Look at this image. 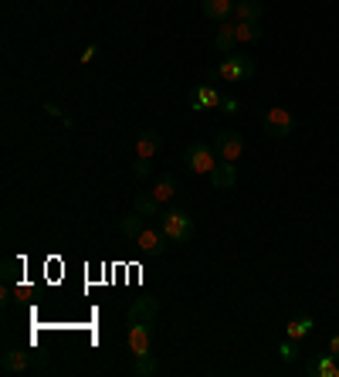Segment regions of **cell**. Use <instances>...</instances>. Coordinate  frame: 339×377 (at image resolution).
<instances>
[{
  "mask_svg": "<svg viewBox=\"0 0 339 377\" xmlns=\"http://www.w3.org/2000/svg\"><path fill=\"white\" fill-rule=\"evenodd\" d=\"M167 231L163 228H143L139 231V238H136V245H139V252L146 255V259H153V255H163L167 252Z\"/></svg>",
  "mask_w": 339,
  "mask_h": 377,
  "instance_id": "7",
  "label": "cell"
},
{
  "mask_svg": "<svg viewBox=\"0 0 339 377\" xmlns=\"http://www.w3.org/2000/svg\"><path fill=\"white\" fill-rule=\"evenodd\" d=\"M150 173H153L150 160H146V156H136V163H132V177H139V180H146Z\"/></svg>",
  "mask_w": 339,
  "mask_h": 377,
  "instance_id": "24",
  "label": "cell"
},
{
  "mask_svg": "<svg viewBox=\"0 0 339 377\" xmlns=\"http://www.w3.org/2000/svg\"><path fill=\"white\" fill-rule=\"evenodd\" d=\"M160 371V360L153 357V354H146V357H136V367H132V374L136 377H153Z\"/></svg>",
  "mask_w": 339,
  "mask_h": 377,
  "instance_id": "22",
  "label": "cell"
},
{
  "mask_svg": "<svg viewBox=\"0 0 339 377\" xmlns=\"http://www.w3.org/2000/svg\"><path fill=\"white\" fill-rule=\"evenodd\" d=\"M234 48H238L234 24H227L224 20V27H217V35H214V51H221V55H234Z\"/></svg>",
  "mask_w": 339,
  "mask_h": 377,
  "instance_id": "15",
  "label": "cell"
},
{
  "mask_svg": "<svg viewBox=\"0 0 339 377\" xmlns=\"http://www.w3.org/2000/svg\"><path fill=\"white\" fill-rule=\"evenodd\" d=\"M255 72H258V65L251 55H224V61L217 65L221 82H248Z\"/></svg>",
  "mask_w": 339,
  "mask_h": 377,
  "instance_id": "2",
  "label": "cell"
},
{
  "mask_svg": "<svg viewBox=\"0 0 339 377\" xmlns=\"http://www.w3.org/2000/svg\"><path fill=\"white\" fill-rule=\"evenodd\" d=\"M160 147H163V136H160L156 130H143L139 136H136V156L153 160V156L160 153Z\"/></svg>",
  "mask_w": 339,
  "mask_h": 377,
  "instance_id": "12",
  "label": "cell"
},
{
  "mask_svg": "<svg viewBox=\"0 0 339 377\" xmlns=\"http://www.w3.org/2000/svg\"><path fill=\"white\" fill-rule=\"evenodd\" d=\"M143 221H146V218H143V214H139V211L132 208L129 214H126V218H122V221H119V231H122V235H129V238H139V231H143Z\"/></svg>",
  "mask_w": 339,
  "mask_h": 377,
  "instance_id": "19",
  "label": "cell"
},
{
  "mask_svg": "<svg viewBox=\"0 0 339 377\" xmlns=\"http://www.w3.org/2000/svg\"><path fill=\"white\" fill-rule=\"evenodd\" d=\"M305 374L309 377H339V357L326 354V357H312L305 364Z\"/></svg>",
  "mask_w": 339,
  "mask_h": 377,
  "instance_id": "11",
  "label": "cell"
},
{
  "mask_svg": "<svg viewBox=\"0 0 339 377\" xmlns=\"http://www.w3.org/2000/svg\"><path fill=\"white\" fill-rule=\"evenodd\" d=\"M292 130H295V116L288 109H282V106L264 109V132L271 140H285V136H292Z\"/></svg>",
  "mask_w": 339,
  "mask_h": 377,
  "instance_id": "3",
  "label": "cell"
},
{
  "mask_svg": "<svg viewBox=\"0 0 339 377\" xmlns=\"http://www.w3.org/2000/svg\"><path fill=\"white\" fill-rule=\"evenodd\" d=\"M221 113H224V116H238V113H241V102H238V99H221Z\"/></svg>",
  "mask_w": 339,
  "mask_h": 377,
  "instance_id": "25",
  "label": "cell"
},
{
  "mask_svg": "<svg viewBox=\"0 0 339 377\" xmlns=\"http://www.w3.org/2000/svg\"><path fill=\"white\" fill-rule=\"evenodd\" d=\"M238 20H262L264 18V4L262 0H238Z\"/></svg>",
  "mask_w": 339,
  "mask_h": 377,
  "instance_id": "18",
  "label": "cell"
},
{
  "mask_svg": "<svg viewBox=\"0 0 339 377\" xmlns=\"http://www.w3.org/2000/svg\"><path fill=\"white\" fill-rule=\"evenodd\" d=\"M329 354L339 357V333H333V340H329Z\"/></svg>",
  "mask_w": 339,
  "mask_h": 377,
  "instance_id": "27",
  "label": "cell"
},
{
  "mask_svg": "<svg viewBox=\"0 0 339 377\" xmlns=\"http://www.w3.org/2000/svg\"><path fill=\"white\" fill-rule=\"evenodd\" d=\"M234 7H238V0H204V4H200L204 18H210V20H227L234 14Z\"/></svg>",
  "mask_w": 339,
  "mask_h": 377,
  "instance_id": "14",
  "label": "cell"
},
{
  "mask_svg": "<svg viewBox=\"0 0 339 377\" xmlns=\"http://www.w3.org/2000/svg\"><path fill=\"white\" fill-rule=\"evenodd\" d=\"M31 367V350H18V347H7L0 354V371L4 374H24Z\"/></svg>",
  "mask_w": 339,
  "mask_h": 377,
  "instance_id": "8",
  "label": "cell"
},
{
  "mask_svg": "<svg viewBox=\"0 0 339 377\" xmlns=\"http://www.w3.org/2000/svg\"><path fill=\"white\" fill-rule=\"evenodd\" d=\"M31 367H48V357L44 354H31Z\"/></svg>",
  "mask_w": 339,
  "mask_h": 377,
  "instance_id": "26",
  "label": "cell"
},
{
  "mask_svg": "<svg viewBox=\"0 0 339 377\" xmlns=\"http://www.w3.org/2000/svg\"><path fill=\"white\" fill-rule=\"evenodd\" d=\"M214 153L221 156V160H238L241 153H245V136L241 132H234V130H224V132H217V140H214Z\"/></svg>",
  "mask_w": 339,
  "mask_h": 377,
  "instance_id": "5",
  "label": "cell"
},
{
  "mask_svg": "<svg viewBox=\"0 0 339 377\" xmlns=\"http://www.w3.org/2000/svg\"><path fill=\"white\" fill-rule=\"evenodd\" d=\"M312 326H316L312 316H295V320H288L285 330H288V340H305L309 333H312Z\"/></svg>",
  "mask_w": 339,
  "mask_h": 377,
  "instance_id": "20",
  "label": "cell"
},
{
  "mask_svg": "<svg viewBox=\"0 0 339 377\" xmlns=\"http://www.w3.org/2000/svg\"><path fill=\"white\" fill-rule=\"evenodd\" d=\"M234 35H238V44H255L264 38V27L262 20H234Z\"/></svg>",
  "mask_w": 339,
  "mask_h": 377,
  "instance_id": "13",
  "label": "cell"
},
{
  "mask_svg": "<svg viewBox=\"0 0 339 377\" xmlns=\"http://www.w3.org/2000/svg\"><path fill=\"white\" fill-rule=\"evenodd\" d=\"M210 177V184L217 190H227V187H234L238 184V167L231 163V160H221V163H214V170L207 173Z\"/></svg>",
  "mask_w": 339,
  "mask_h": 377,
  "instance_id": "9",
  "label": "cell"
},
{
  "mask_svg": "<svg viewBox=\"0 0 339 377\" xmlns=\"http://www.w3.org/2000/svg\"><path fill=\"white\" fill-rule=\"evenodd\" d=\"M129 354L132 357H146V354H153L150 326H129Z\"/></svg>",
  "mask_w": 339,
  "mask_h": 377,
  "instance_id": "10",
  "label": "cell"
},
{
  "mask_svg": "<svg viewBox=\"0 0 339 377\" xmlns=\"http://www.w3.org/2000/svg\"><path fill=\"white\" fill-rule=\"evenodd\" d=\"M95 58V44H89V48H85V55H82V61H85V65H89V61H92Z\"/></svg>",
  "mask_w": 339,
  "mask_h": 377,
  "instance_id": "28",
  "label": "cell"
},
{
  "mask_svg": "<svg viewBox=\"0 0 339 377\" xmlns=\"http://www.w3.org/2000/svg\"><path fill=\"white\" fill-rule=\"evenodd\" d=\"M214 106H221V92L214 85H200L193 95V109H214Z\"/></svg>",
  "mask_w": 339,
  "mask_h": 377,
  "instance_id": "17",
  "label": "cell"
},
{
  "mask_svg": "<svg viewBox=\"0 0 339 377\" xmlns=\"http://www.w3.org/2000/svg\"><path fill=\"white\" fill-rule=\"evenodd\" d=\"M153 194L167 204L170 197L177 194V177H173V173H160V177H156V187H153Z\"/></svg>",
  "mask_w": 339,
  "mask_h": 377,
  "instance_id": "21",
  "label": "cell"
},
{
  "mask_svg": "<svg viewBox=\"0 0 339 377\" xmlns=\"http://www.w3.org/2000/svg\"><path fill=\"white\" fill-rule=\"evenodd\" d=\"M156 313H160V302L156 299H132L129 313H126V323H129V326H153V323H156Z\"/></svg>",
  "mask_w": 339,
  "mask_h": 377,
  "instance_id": "6",
  "label": "cell"
},
{
  "mask_svg": "<svg viewBox=\"0 0 339 377\" xmlns=\"http://www.w3.org/2000/svg\"><path fill=\"white\" fill-rule=\"evenodd\" d=\"M184 163H187L190 173H210L214 170V163H217V153H214V147L210 143H190L187 147V156H184Z\"/></svg>",
  "mask_w": 339,
  "mask_h": 377,
  "instance_id": "4",
  "label": "cell"
},
{
  "mask_svg": "<svg viewBox=\"0 0 339 377\" xmlns=\"http://www.w3.org/2000/svg\"><path fill=\"white\" fill-rule=\"evenodd\" d=\"M160 228L167 231V238L173 242V245H187L190 238H193V218L180 208L163 211V214H160Z\"/></svg>",
  "mask_w": 339,
  "mask_h": 377,
  "instance_id": "1",
  "label": "cell"
},
{
  "mask_svg": "<svg viewBox=\"0 0 339 377\" xmlns=\"http://www.w3.org/2000/svg\"><path fill=\"white\" fill-rule=\"evenodd\" d=\"M160 208H163V201H160L153 190H146V194H139V197H136V211H139L143 218H160V214H163Z\"/></svg>",
  "mask_w": 339,
  "mask_h": 377,
  "instance_id": "16",
  "label": "cell"
},
{
  "mask_svg": "<svg viewBox=\"0 0 339 377\" xmlns=\"http://www.w3.org/2000/svg\"><path fill=\"white\" fill-rule=\"evenodd\" d=\"M295 343H299V340H285L282 347H279V357H282L285 364H295V360H299V347H295Z\"/></svg>",
  "mask_w": 339,
  "mask_h": 377,
  "instance_id": "23",
  "label": "cell"
}]
</instances>
